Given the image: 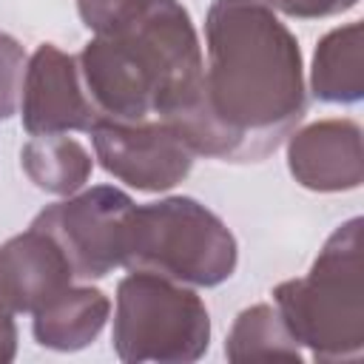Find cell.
<instances>
[{
	"label": "cell",
	"instance_id": "obj_1",
	"mask_svg": "<svg viewBox=\"0 0 364 364\" xmlns=\"http://www.w3.org/2000/svg\"><path fill=\"white\" fill-rule=\"evenodd\" d=\"M205 51L202 97L168 125L196 156L239 165L267 159L307 111L296 34L256 0H213Z\"/></svg>",
	"mask_w": 364,
	"mask_h": 364
},
{
	"label": "cell",
	"instance_id": "obj_4",
	"mask_svg": "<svg viewBox=\"0 0 364 364\" xmlns=\"http://www.w3.org/2000/svg\"><path fill=\"white\" fill-rule=\"evenodd\" d=\"M239 262L230 228L193 196L136 205L128 239V270H148L191 287L228 282Z\"/></svg>",
	"mask_w": 364,
	"mask_h": 364
},
{
	"label": "cell",
	"instance_id": "obj_17",
	"mask_svg": "<svg viewBox=\"0 0 364 364\" xmlns=\"http://www.w3.org/2000/svg\"><path fill=\"white\" fill-rule=\"evenodd\" d=\"M256 3L284 17H296V20H324V17H336L358 6V0H256Z\"/></svg>",
	"mask_w": 364,
	"mask_h": 364
},
{
	"label": "cell",
	"instance_id": "obj_3",
	"mask_svg": "<svg viewBox=\"0 0 364 364\" xmlns=\"http://www.w3.org/2000/svg\"><path fill=\"white\" fill-rule=\"evenodd\" d=\"M361 225V216L341 222L307 276L273 287V304L287 330L316 361H355L364 355Z\"/></svg>",
	"mask_w": 364,
	"mask_h": 364
},
{
	"label": "cell",
	"instance_id": "obj_5",
	"mask_svg": "<svg viewBox=\"0 0 364 364\" xmlns=\"http://www.w3.org/2000/svg\"><path fill=\"white\" fill-rule=\"evenodd\" d=\"M111 341L125 364H191L210 347V316L191 284L131 270L117 284Z\"/></svg>",
	"mask_w": 364,
	"mask_h": 364
},
{
	"label": "cell",
	"instance_id": "obj_9",
	"mask_svg": "<svg viewBox=\"0 0 364 364\" xmlns=\"http://www.w3.org/2000/svg\"><path fill=\"white\" fill-rule=\"evenodd\" d=\"M290 176L316 193L355 191L364 179V142L355 119H318L287 136Z\"/></svg>",
	"mask_w": 364,
	"mask_h": 364
},
{
	"label": "cell",
	"instance_id": "obj_6",
	"mask_svg": "<svg viewBox=\"0 0 364 364\" xmlns=\"http://www.w3.org/2000/svg\"><path fill=\"white\" fill-rule=\"evenodd\" d=\"M134 210L125 191L94 185L43 208L31 225L60 245L74 279H105L125 264Z\"/></svg>",
	"mask_w": 364,
	"mask_h": 364
},
{
	"label": "cell",
	"instance_id": "obj_11",
	"mask_svg": "<svg viewBox=\"0 0 364 364\" xmlns=\"http://www.w3.org/2000/svg\"><path fill=\"white\" fill-rule=\"evenodd\" d=\"M31 316V333L40 347L57 353H77L102 333L111 316V299L100 287L68 284Z\"/></svg>",
	"mask_w": 364,
	"mask_h": 364
},
{
	"label": "cell",
	"instance_id": "obj_10",
	"mask_svg": "<svg viewBox=\"0 0 364 364\" xmlns=\"http://www.w3.org/2000/svg\"><path fill=\"white\" fill-rule=\"evenodd\" d=\"M68 284L74 270L46 230L28 225L0 245V301L11 313H34Z\"/></svg>",
	"mask_w": 364,
	"mask_h": 364
},
{
	"label": "cell",
	"instance_id": "obj_12",
	"mask_svg": "<svg viewBox=\"0 0 364 364\" xmlns=\"http://www.w3.org/2000/svg\"><path fill=\"white\" fill-rule=\"evenodd\" d=\"M310 91L336 105H353L364 97V26L358 20L330 28L316 43Z\"/></svg>",
	"mask_w": 364,
	"mask_h": 364
},
{
	"label": "cell",
	"instance_id": "obj_15",
	"mask_svg": "<svg viewBox=\"0 0 364 364\" xmlns=\"http://www.w3.org/2000/svg\"><path fill=\"white\" fill-rule=\"evenodd\" d=\"M26 63H28V57H26L20 40L0 31V119H9L20 111Z\"/></svg>",
	"mask_w": 364,
	"mask_h": 364
},
{
	"label": "cell",
	"instance_id": "obj_16",
	"mask_svg": "<svg viewBox=\"0 0 364 364\" xmlns=\"http://www.w3.org/2000/svg\"><path fill=\"white\" fill-rule=\"evenodd\" d=\"M148 0H77L80 20L94 34H108L125 26L134 14L145 9Z\"/></svg>",
	"mask_w": 364,
	"mask_h": 364
},
{
	"label": "cell",
	"instance_id": "obj_2",
	"mask_svg": "<svg viewBox=\"0 0 364 364\" xmlns=\"http://www.w3.org/2000/svg\"><path fill=\"white\" fill-rule=\"evenodd\" d=\"M77 65L100 122H173L202 97L205 57L179 0H148L117 31L94 34Z\"/></svg>",
	"mask_w": 364,
	"mask_h": 364
},
{
	"label": "cell",
	"instance_id": "obj_14",
	"mask_svg": "<svg viewBox=\"0 0 364 364\" xmlns=\"http://www.w3.org/2000/svg\"><path fill=\"white\" fill-rule=\"evenodd\" d=\"M225 358L228 361H259V358H284L301 361V347L287 330L276 304L259 301L245 307L228 338H225Z\"/></svg>",
	"mask_w": 364,
	"mask_h": 364
},
{
	"label": "cell",
	"instance_id": "obj_13",
	"mask_svg": "<svg viewBox=\"0 0 364 364\" xmlns=\"http://www.w3.org/2000/svg\"><path fill=\"white\" fill-rule=\"evenodd\" d=\"M26 176L46 193L71 196L85 188L94 171L88 148L68 134H37L20 151Z\"/></svg>",
	"mask_w": 364,
	"mask_h": 364
},
{
	"label": "cell",
	"instance_id": "obj_7",
	"mask_svg": "<svg viewBox=\"0 0 364 364\" xmlns=\"http://www.w3.org/2000/svg\"><path fill=\"white\" fill-rule=\"evenodd\" d=\"M91 139L100 165L114 179L145 193L176 188L191 173L196 156L179 131L162 119H102L91 128Z\"/></svg>",
	"mask_w": 364,
	"mask_h": 364
},
{
	"label": "cell",
	"instance_id": "obj_8",
	"mask_svg": "<svg viewBox=\"0 0 364 364\" xmlns=\"http://www.w3.org/2000/svg\"><path fill=\"white\" fill-rule=\"evenodd\" d=\"M20 119L28 136L71 131L91 134L100 114L88 100L77 57L65 54L54 43H40L34 48L23 74Z\"/></svg>",
	"mask_w": 364,
	"mask_h": 364
},
{
	"label": "cell",
	"instance_id": "obj_18",
	"mask_svg": "<svg viewBox=\"0 0 364 364\" xmlns=\"http://www.w3.org/2000/svg\"><path fill=\"white\" fill-rule=\"evenodd\" d=\"M17 355V324L14 313L0 301V364L11 361Z\"/></svg>",
	"mask_w": 364,
	"mask_h": 364
}]
</instances>
